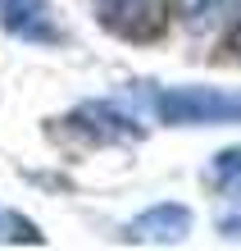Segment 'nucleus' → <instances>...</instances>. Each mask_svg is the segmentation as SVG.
I'll list each match as a JSON object with an SVG mask.
<instances>
[{"label": "nucleus", "instance_id": "nucleus-2", "mask_svg": "<svg viewBox=\"0 0 241 251\" xmlns=\"http://www.w3.org/2000/svg\"><path fill=\"white\" fill-rule=\"evenodd\" d=\"M96 19L128 41H150L164 32V0H96Z\"/></svg>", "mask_w": 241, "mask_h": 251}, {"label": "nucleus", "instance_id": "nucleus-8", "mask_svg": "<svg viewBox=\"0 0 241 251\" xmlns=\"http://www.w3.org/2000/svg\"><path fill=\"white\" fill-rule=\"evenodd\" d=\"M232 50L241 55V19H237V27H232Z\"/></svg>", "mask_w": 241, "mask_h": 251}, {"label": "nucleus", "instance_id": "nucleus-1", "mask_svg": "<svg viewBox=\"0 0 241 251\" xmlns=\"http://www.w3.org/2000/svg\"><path fill=\"white\" fill-rule=\"evenodd\" d=\"M159 119L164 124H237L241 119V96L214 92V87H173L159 96Z\"/></svg>", "mask_w": 241, "mask_h": 251}, {"label": "nucleus", "instance_id": "nucleus-4", "mask_svg": "<svg viewBox=\"0 0 241 251\" xmlns=\"http://www.w3.org/2000/svg\"><path fill=\"white\" fill-rule=\"evenodd\" d=\"M0 19L14 37H27V41H55V23H50V9L46 0H0Z\"/></svg>", "mask_w": 241, "mask_h": 251}, {"label": "nucleus", "instance_id": "nucleus-3", "mask_svg": "<svg viewBox=\"0 0 241 251\" xmlns=\"http://www.w3.org/2000/svg\"><path fill=\"white\" fill-rule=\"evenodd\" d=\"M191 228V210H182V205H155V210H146L141 219H132L128 224V238L137 242H182Z\"/></svg>", "mask_w": 241, "mask_h": 251}, {"label": "nucleus", "instance_id": "nucleus-6", "mask_svg": "<svg viewBox=\"0 0 241 251\" xmlns=\"http://www.w3.org/2000/svg\"><path fill=\"white\" fill-rule=\"evenodd\" d=\"M237 0H177V14H182V23L191 32H209L223 14H232Z\"/></svg>", "mask_w": 241, "mask_h": 251}, {"label": "nucleus", "instance_id": "nucleus-5", "mask_svg": "<svg viewBox=\"0 0 241 251\" xmlns=\"http://www.w3.org/2000/svg\"><path fill=\"white\" fill-rule=\"evenodd\" d=\"M73 124L91 128V137H100V142H132V137H141V128L132 119H123L118 110H105V105H82L78 114H73Z\"/></svg>", "mask_w": 241, "mask_h": 251}, {"label": "nucleus", "instance_id": "nucleus-7", "mask_svg": "<svg viewBox=\"0 0 241 251\" xmlns=\"http://www.w3.org/2000/svg\"><path fill=\"white\" fill-rule=\"evenodd\" d=\"M214 187L228 192V197H241V146H232V151L214 155Z\"/></svg>", "mask_w": 241, "mask_h": 251}]
</instances>
